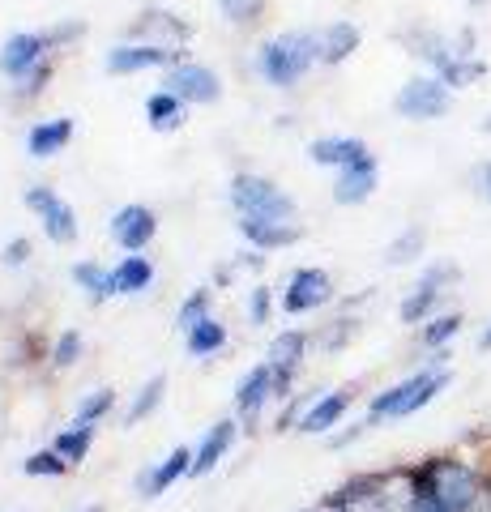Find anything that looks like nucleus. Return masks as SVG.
I'll return each instance as SVG.
<instances>
[{"label":"nucleus","instance_id":"31","mask_svg":"<svg viewBox=\"0 0 491 512\" xmlns=\"http://www.w3.org/2000/svg\"><path fill=\"white\" fill-rule=\"evenodd\" d=\"M22 474L26 478H60V474H69V461L56 453V448H43V453H30L22 461Z\"/></svg>","mask_w":491,"mask_h":512},{"label":"nucleus","instance_id":"19","mask_svg":"<svg viewBox=\"0 0 491 512\" xmlns=\"http://www.w3.org/2000/svg\"><path fill=\"white\" fill-rule=\"evenodd\" d=\"M188 470H193V448H171V453L163 461H154V466L141 474V500H158L163 491H171L180 483V478H188Z\"/></svg>","mask_w":491,"mask_h":512},{"label":"nucleus","instance_id":"30","mask_svg":"<svg viewBox=\"0 0 491 512\" xmlns=\"http://www.w3.org/2000/svg\"><path fill=\"white\" fill-rule=\"evenodd\" d=\"M184 346H188V355L193 359H205V355H218V350L227 346V329L218 325L214 316H205L201 325H193L184 333Z\"/></svg>","mask_w":491,"mask_h":512},{"label":"nucleus","instance_id":"35","mask_svg":"<svg viewBox=\"0 0 491 512\" xmlns=\"http://www.w3.org/2000/svg\"><path fill=\"white\" fill-rule=\"evenodd\" d=\"M218 9H223V18L231 26H252V22L261 18L265 0H218Z\"/></svg>","mask_w":491,"mask_h":512},{"label":"nucleus","instance_id":"18","mask_svg":"<svg viewBox=\"0 0 491 512\" xmlns=\"http://www.w3.org/2000/svg\"><path fill=\"white\" fill-rule=\"evenodd\" d=\"M240 235L257 252H282L304 239V227L299 222H278V218H240Z\"/></svg>","mask_w":491,"mask_h":512},{"label":"nucleus","instance_id":"3","mask_svg":"<svg viewBox=\"0 0 491 512\" xmlns=\"http://www.w3.org/2000/svg\"><path fill=\"white\" fill-rule=\"evenodd\" d=\"M312 64H321V30H287L257 47V73L278 90H291Z\"/></svg>","mask_w":491,"mask_h":512},{"label":"nucleus","instance_id":"10","mask_svg":"<svg viewBox=\"0 0 491 512\" xmlns=\"http://www.w3.org/2000/svg\"><path fill=\"white\" fill-rule=\"evenodd\" d=\"M334 278L316 265L295 269L287 278V291H282V312L287 316H308V312H321L325 303H334Z\"/></svg>","mask_w":491,"mask_h":512},{"label":"nucleus","instance_id":"39","mask_svg":"<svg viewBox=\"0 0 491 512\" xmlns=\"http://www.w3.org/2000/svg\"><path fill=\"white\" fill-rule=\"evenodd\" d=\"M470 188H474V197H479L483 205H491V158H483V163L470 171Z\"/></svg>","mask_w":491,"mask_h":512},{"label":"nucleus","instance_id":"8","mask_svg":"<svg viewBox=\"0 0 491 512\" xmlns=\"http://www.w3.org/2000/svg\"><path fill=\"white\" fill-rule=\"evenodd\" d=\"M163 90H171L176 99H184L188 107H214L223 99V82L210 64H197V60H180L163 73Z\"/></svg>","mask_w":491,"mask_h":512},{"label":"nucleus","instance_id":"26","mask_svg":"<svg viewBox=\"0 0 491 512\" xmlns=\"http://www.w3.org/2000/svg\"><path fill=\"white\" fill-rule=\"evenodd\" d=\"M184 99H176L171 90H154L150 99H146V120L154 133H176V128L184 124Z\"/></svg>","mask_w":491,"mask_h":512},{"label":"nucleus","instance_id":"46","mask_svg":"<svg viewBox=\"0 0 491 512\" xmlns=\"http://www.w3.org/2000/svg\"><path fill=\"white\" fill-rule=\"evenodd\" d=\"M82 512H103V504H94V508H82Z\"/></svg>","mask_w":491,"mask_h":512},{"label":"nucleus","instance_id":"6","mask_svg":"<svg viewBox=\"0 0 491 512\" xmlns=\"http://www.w3.org/2000/svg\"><path fill=\"white\" fill-rule=\"evenodd\" d=\"M393 111L410 124H432V120H445L453 111V90L440 82L436 73H419L393 94Z\"/></svg>","mask_w":491,"mask_h":512},{"label":"nucleus","instance_id":"12","mask_svg":"<svg viewBox=\"0 0 491 512\" xmlns=\"http://www.w3.org/2000/svg\"><path fill=\"white\" fill-rule=\"evenodd\" d=\"M304 355H308V333L304 329H282L274 333V342L265 350V363L274 367V380H278V397H291V384L304 367Z\"/></svg>","mask_w":491,"mask_h":512},{"label":"nucleus","instance_id":"14","mask_svg":"<svg viewBox=\"0 0 491 512\" xmlns=\"http://www.w3.org/2000/svg\"><path fill=\"white\" fill-rule=\"evenodd\" d=\"M158 235V214L150 210V205H120V210L112 214V239L124 248V252H141L150 248Z\"/></svg>","mask_w":491,"mask_h":512},{"label":"nucleus","instance_id":"15","mask_svg":"<svg viewBox=\"0 0 491 512\" xmlns=\"http://www.w3.org/2000/svg\"><path fill=\"white\" fill-rule=\"evenodd\" d=\"M308 158L316 167H329V171H342V167H355V163H368L372 150L363 137H316L308 141Z\"/></svg>","mask_w":491,"mask_h":512},{"label":"nucleus","instance_id":"27","mask_svg":"<svg viewBox=\"0 0 491 512\" xmlns=\"http://www.w3.org/2000/svg\"><path fill=\"white\" fill-rule=\"evenodd\" d=\"M73 282H77V291H82V295L94 303V308L116 295V291H112V269H103L99 261H77V265H73Z\"/></svg>","mask_w":491,"mask_h":512},{"label":"nucleus","instance_id":"25","mask_svg":"<svg viewBox=\"0 0 491 512\" xmlns=\"http://www.w3.org/2000/svg\"><path fill=\"white\" fill-rule=\"evenodd\" d=\"M150 282H154V265L146 261V256H137V252H129V256H124V261L112 269V291H116V295H141Z\"/></svg>","mask_w":491,"mask_h":512},{"label":"nucleus","instance_id":"40","mask_svg":"<svg viewBox=\"0 0 491 512\" xmlns=\"http://www.w3.org/2000/svg\"><path fill=\"white\" fill-rule=\"evenodd\" d=\"M410 478H415V474H410ZM406 512H449L445 504H440L436 500V495L432 491H427L423 483H415V495H410V504H406Z\"/></svg>","mask_w":491,"mask_h":512},{"label":"nucleus","instance_id":"9","mask_svg":"<svg viewBox=\"0 0 491 512\" xmlns=\"http://www.w3.org/2000/svg\"><path fill=\"white\" fill-rule=\"evenodd\" d=\"M22 201H26V210H35L43 218V235L52 239V244H60V248L77 244V214L60 192H52L47 184H30L22 192Z\"/></svg>","mask_w":491,"mask_h":512},{"label":"nucleus","instance_id":"33","mask_svg":"<svg viewBox=\"0 0 491 512\" xmlns=\"http://www.w3.org/2000/svg\"><path fill=\"white\" fill-rule=\"evenodd\" d=\"M210 303H214V295L205 291V286H197V291L188 295V299L180 303V312H176V325H180V333H188L193 325H201V320L210 316Z\"/></svg>","mask_w":491,"mask_h":512},{"label":"nucleus","instance_id":"13","mask_svg":"<svg viewBox=\"0 0 491 512\" xmlns=\"http://www.w3.org/2000/svg\"><path fill=\"white\" fill-rule=\"evenodd\" d=\"M355 406V389L346 384V389H329V393H316L312 402L304 406V414H299V431L304 436H334V427L346 419V410Z\"/></svg>","mask_w":491,"mask_h":512},{"label":"nucleus","instance_id":"34","mask_svg":"<svg viewBox=\"0 0 491 512\" xmlns=\"http://www.w3.org/2000/svg\"><path fill=\"white\" fill-rule=\"evenodd\" d=\"M359 316H338L334 325H329L325 333H321V350H342V346H351L355 338H359Z\"/></svg>","mask_w":491,"mask_h":512},{"label":"nucleus","instance_id":"7","mask_svg":"<svg viewBox=\"0 0 491 512\" xmlns=\"http://www.w3.org/2000/svg\"><path fill=\"white\" fill-rule=\"evenodd\" d=\"M188 60L184 47H171V43H116L107 52L103 69L112 77H133V73H150V69H171V64Z\"/></svg>","mask_w":491,"mask_h":512},{"label":"nucleus","instance_id":"29","mask_svg":"<svg viewBox=\"0 0 491 512\" xmlns=\"http://www.w3.org/2000/svg\"><path fill=\"white\" fill-rule=\"evenodd\" d=\"M163 397H167V376H150L141 389L133 393V402L129 410H124V427H137V423H146L150 414L163 406Z\"/></svg>","mask_w":491,"mask_h":512},{"label":"nucleus","instance_id":"17","mask_svg":"<svg viewBox=\"0 0 491 512\" xmlns=\"http://www.w3.org/2000/svg\"><path fill=\"white\" fill-rule=\"evenodd\" d=\"M235 436H240V423H235V419H223V423H214L210 431H205L201 444L193 448V470H188V478L214 474L218 461H227V453L235 448Z\"/></svg>","mask_w":491,"mask_h":512},{"label":"nucleus","instance_id":"5","mask_svg":"<svg viewBox=\"0 0 491 512\" xmlns=\"http://www.w3.org/2000/svg\"><path fill=\"white\" fill-rule=\"evenodd\" d=\"M227 197L235 205L240 218H278V222H295V201L282 192L269 175H252V171H240L231 175V188Z\"/></svg>","mask_w":491,"mask_h":512},{"label":"nucleus","instance_id":"28","mask_svg":"<svg viewBox=\"0 0 491 512\" xmlns=\"http://www.w3.org/2000/svg\"><path fill=\"white\" fill-rule=\"evenodd\" d=\"M94 427L99 423H86V419H73L69 427H60V436H56V453L69 461V466H77V461H86L90 453V444H94Z\"/></svg>","mask_w":491,"mask_h":512},{"label":"nucleus","instance_id":"32","mask_svg":"<svg viewBox=\"0 0 491 512\" xmlns=\"http://www.w3.org/2000/svg\"><path fill=\"white\" fill-rule=\"evenodd\" d=\"M116 410V389H94V393H86L82 402H77V414L73 419H86V423H99V419H107V414Z\"/></svg>","mask_w":491,"mask_h":512},{"label":"nucleus","instance_id":"4","mask_svg":"<svg viewBox=\"0 0 491 512\" xmlns=\"http://www.w3.org/2000/svg\"><path fill=\"white\" fill-rule=\"evenodd\" d=\"M462 286V265L457 261H432L419 274V282L410 286L398 303V320L402 325H427L436 312H445V299Z\"/></svg>","mask_w":491,"mask_h":512},{"label":"nucleus","instance_id":"36","mask_svg":"<svg viewBox=\"0 0 491 512\" xmlns=\"http://www.w3.org/2000/svg\"><path fill=\"white\" fill-rule=\"evenodd\" d=\"M77 359H82V333L65 329V333L56 338V346H52V363H56V367H73Z\"/></svg>","mask_w":491,"mask_h":512},{"label":"nucleus","instance_id":"38","mask_svg":"<svg viewBox=\"0 0 491 512\" xmlns=\"http://www.w3.org/2000/svg\"><path fill=\"white\" fill-rule=\"evenodd\" d=\"M30 252H35V248H30V239H9V244H5V252H0V261H5L9 269H22L26 261H30Z\"/></svg>","mask_w":491,"mask_h":512},{"label":"nucleus","instance_id":"24","mask_svg":"<svg viewBox=\"0 0 491 512\" xmlns=\"http://www.w3.org/2000/svg\"><path fill=\"white\" fill-rule=\"evenodd\" d=\"M423 252H427V227H419V222H410V227H402L398 235L389 239V248H385V265H389V269H406V265H415Z\"/></svg>","mask_w":491,"mask_h":512},{"label":"nucleus","instance_id":"37","mask_svg":"<svg viewBox=\"0 0 491 512\" xmlns=\"http://www.w3.org/2000/svg\"><path fill=\"white\" fill-rule=\"evenodd\" d=\"M269 316H274V295H269V286H252L248 320H252V325H269Z\"/></svg>","mask_w":491,"mask_h":512},{"label":"nucleus","instance_id":"47","mask_svg":"<svg viewBox=\"0 0 491 512\" xmlns=\"http://www.w3.org/2000/svg\"><path fill=\"white\" fill-rule=\"evenodd\" d=\"M321 512H334V508H325V504H321Z\"/></svg>","mask_w":491,"mask_h":512},{"label":"nucleus","instance_id":"48","mask_svg":"<svg viewBox=\"0 0 491 512\" xmlns=\"http://www.w3.org/2000/svg\"><path fill=\"white\" fill-rule=\"evenodd\" d=\"M316 512H321V508H316Z\"/></svg>","mask_w":491,"mask_h":512},{"label":"nucleus","instance_id":"44","mask_svg":"<svg viewBox=\"0 0 491 512\" xmlns=\"http://www.w3.org/2000/svg\"><path fill=\"white\" fill-rule=\"evenodd\" d=\"M479 133H483V137H491V111H487V116L479 120Z\"/></svg>","mask_w":491,"mask_h":512},{"label":"nucleus","instance_id":"21","mask_svg":"<svg viewBox=\"0 0 491 512\" xmlns=\"http://www.w3.org/2000/svg\"><path fill=\"white\" fill-rule=\"evenodd\" d=\"M73 141V120L69 116H56V120H39V124H30V133H26V154L30 158H52L60 154Z\"/></svg>","mask_w":491,"mask_h":512},{"label":"nucleus","instance_id":"43","mask_svg":"<svg viewBox=\"0 0 491 512\" xmlns=\"http://www.w3.org/2000/svg\"><path fill=\"white\" fill-rule=\"evenodd\" d=\"M479 350H491V325H483V333H479Z\"/></svg>","mask_w":491,"mask_h":512},{"label":"nucleus","instance_id":"1","mask_svg":"<svg viewBox=\"0 0 491 512\" xmlns=\"http://www.w3.org/2000/svg\"><path fill=\"white\" fill-rule=\"evenodd\" d=\"M449 350H436L432 359H427L419 372H410L402 376L398 384H389V389H380L372 393V402H368V419L372 423H402L410 419V414H419L436 402L440 393L453 384V372H449Z\"/></svg>","mask_w":491,"mask_h":512},{"label":"nucleus","instance_id":"23","mask_svg":"<svg viewBox=\"0 0 491 512\" xmlns=\"http://www.w3.org/2000/svg\"><path fill=\"white\" fill-rule=\"evenodd\" d=\"M466 329V316L457 312V308H449V312H436L427 325H419V346L427 350V355H436V350H449L453 346V338Z\"/></svg>","mask_w":491,"mask_h":512},{"label":"nucleus","instance_id":"41","mask_svg":"<svg viewBox=\"0 0 491 512\" xmlns=\"http://www.w3.org/2000/svg\"><path fill=\"white\" fill-rule=\"evenodd\" d=\"M47 82H52V60H43L35 73H30V77H22V82H18V90H22V94H30V99H35V94H39Z\"/></svg>","mask_w":491,"mask_h":512},{"label":"nucleus","instance_id":"11","mask_svg":"<svg viewBox=\"0 0 491 512\" xmlns=\"http://www.w3.org/2000/svg\"><path fill=\"white\" fill-rule=\"evenodd\" d=\"M52 52V39L39 35V30H22V35H9L5 47H0V77H9V82H22L39 69Z\"/></svg>","mask_w":491,"mask_h":512},{"label":"nucleus","instance_id":"45","mask_svg":"<svg viewBox=\"0 0 491 512\" xmlns=\"http://www.w3.org/2000/svg\"><path fill=\"white\" fill-rule=\"evenodd\" d=\"M483 483H487V512H491V466L483 470Z\"/></svg>","mask_w":491,"mask_h":512},{"label":"nucleus","instance_id":"16","mask_svg":"<svg viewBox=\"0 0 491 512\" xmlns=\"http://www.w3.org/2000/svg\"><path fill=\"white\" fill-rule=\"evenodd\" d=\"M380 188V163L376 154L368 163H355V167H342L334 171V201L338 205H368Z\"/></svg>","mask_w":491,"mask_h":512},{"label":"nucleus","instance_id":"20","mask_svg":"<svg viewBox=\"0 0 491 512\" xmlns=\"http://www.w3.org/2000/svg\"><path fill=\"white\" fill-rule=\"evenodd\" d=\"M269 397H278V380H274V367L269 363H257L252 372L240 380V389H235V410L244 414V419H257L265 410Z\"/></svg>","mask_w":491,"mask_h":512},{"label":"nucleus","instance_id":"42","mask_svg":"<svg viewBox=\"0 0 491 512\" xmlns=\"http://www.w3.org/2000/svg\"><path fill=\"white\" fill-rule=\"evenodd\" d=\"M77 35H82V26H77V22H69V26H56V30H47V39H52V47H56V43L65 47V43H73Z\"/></svg>","mask_w":491,"mask_h":512},{"label":"nucleus","instance_id":"22","mask_svg":"<svg viewBox=\"0 0 491 512\" xmlns=\"http://www.w3.org/2000/svg\"><path fill=\"white\" fill-rule=\"evenodd\" d=\"M359 43H363V30L355 22H346V18L329 22L321 30V64H346L359 52Z\"/></svg>","mask_w":491,"mask_h":512},{"label":"nucleus","instance_id":"2","mask_svg":"<svg viewBox=\"0 0 491 512\" xmlns=\"http://www.w3.org/2000/svg\"><path fill=\"white\" fill-rule=\"evenodd\" d=\"M410 474H415V483H423L449 512H487L483 470L466 457L440 453V457H427L419 466H410Z\"/></svg>","mask_w":491,"mask_h":512}]
</instances>
